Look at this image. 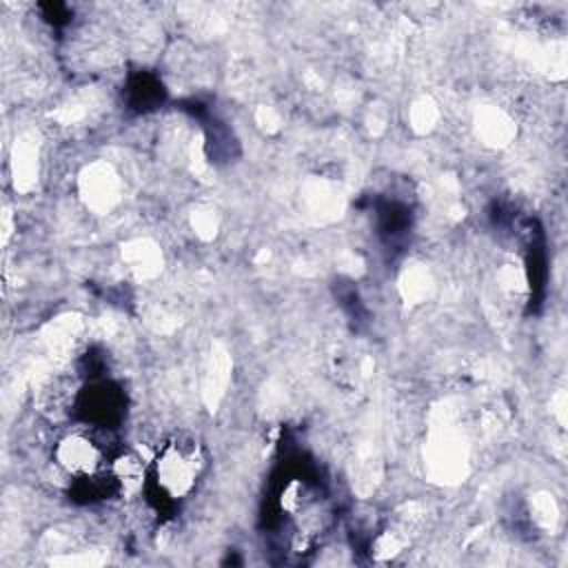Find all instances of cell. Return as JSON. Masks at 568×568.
Masks as SVG:
<instances>
[{
    "label": "cell",
    "instance_id": "obj_1",
    "mask_svg": "<svg viewBox=\"0 0 568 568\" xmlns=\"http://www.w3.org/2000/svg\"><path fill=\"white\" fill-rule=\"evenodd\" d=\"M206 468L202 444L193 435H173L146 464L144 486L162 506L186 499L200 484Z\"/></svg>",
    "mask_w": 568,
    "mask_h": 568
},
{
    "label": "cell",
    "instance_id": "obj_2",
    "mask_svg": "<svg viewBox=\"0 0 568 568\" xmlns=\"http://www.w3.org/2000/svg\"><path fill=\"white\" fill-rule=\"evenodd\" d=\"M124 406L126 399L122 388L115 386L113 382L98 379L75 393L71 410L78 413V417L84 424L111 430L124 417Z\"/></svg>",
    "mask_w": 568,
    "mask_h": 568
}]
</instances>
